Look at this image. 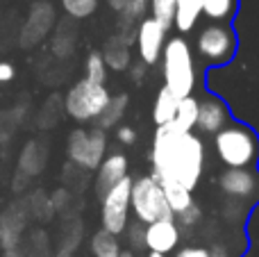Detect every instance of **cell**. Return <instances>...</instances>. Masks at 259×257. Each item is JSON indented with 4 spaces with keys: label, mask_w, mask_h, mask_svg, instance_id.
<instances>
[{
    "label": "cell",
    "mask_w": 259,
    "mask_h": 257,
    "mask_svg": "<svg viewBox=\"0 0 259 257\" xmlns=\"http://www.w3.org/2000/svg\"><path fill=\"white\" fill-rule=\"evenodd\" d=\"M121 257H137L132 250H121Z\"/></svg>",
    "instance_id": "obj_39"
},
{
    "label": "cell",
    "mask_w": 259,
    "mask_h": 257,
    "mask_svg": "<svg viewBox=\"0 0 259 257\" xmlns=\"http://www.w3.org/2000/svg\"><path fill=\"white\" fill-rule=\"evenodd\" d=\"M180 239H182V235H180V226L175 221H155L146 226V248L150 253H173Z\"/></svg>",
    "instance_id": "obj_11"
},
{
    "label": "cell",
    "mask_w": 259,
    "mask_h": 257,
    "mask_svg": "<svg viewBox=\"0 0 259 257\" xmlns=\"http://www.w3.org/2000/svg\"><path fill=\"white\" fill-rule=\"evenodd\" d=\"M53 50L59 55V57H66V55L73 50V34H66V32H64V25L59 27L57 36L53 39Z\"/></svg>",
    "instance_id": "obj_31"
},
{
    "label": "cell",
    "mask_w": 259,
    "mask_h": 257,
    "mask_svg": "<svg viewBox=\"0 0 259 257\" xmlns=\"http://www.w3.org/2000/svg\"><path fill=\"white\" fill-rule=\"evenodd\" d=\"M209 257H234V255H232V250H230L228 246L214 244V246L209 248Z\"/></svg>",
    "instance_id": "obj_37"
},
{
    "label": "cell",
    "mask_w": 259,
    "mask_h": 257,
    "mask_svg": "<svg viewBox=\"0 0 259 257\" xmlns=\"http://www.w3.org/2000/svg\"><path fill=\"white\" fill-rule=\"evenodd\" d=\"M214 150L225 168H250L259 159V139L243 123H228L216 132Z\"/></svg>",
    "instance_id": "obj_3"
},
{
    "label": "cell",
    "mask_w": 259,
    "mask_h": 257,
    "mask_svg": "<svg viewBox=\"0 0 259 257\" xmlns=\"http://www.w3.org/2000/svg\"><path fill=\"white\" fill-rule=\"evenodd\" d=\"M202 16V0H178L175 3V18L173 27L180 34H187L196 27Z\"/></svg>",
    "instance_id": "obj_17"
},
{
    "label": "cell",
    "mask_w": 259,
    "mask_h": 257,
    "mask_svg": "<svg viewBox=\"0 0 259 257\" xmlns=\"http://www.w3.org/2000/svg\"><path fill=\"white\" fill-rule=\"evenodd\" d=\"M84 73H87L84 77L89 82L105 84V80H107V64H105L103 53H100V50L89 53V57H87V62H84Z\"/></svg>",
    "instance_id": "obj_25"
},
{
    "label": "cell",
    "mask_w": 259,
    "mask_h": 257,
    "mask_svg": "<svg viewBox=\"0 0 259 257\" xmlns=\"http://www.w3.org/2000/svg\"><path fill=\"white\" fill-rule=\"evenodd\" d=\"M130 207L134 209V219L143 226L155 221H175L166 194L159 180L152 176H143L132 180V194H130Z\"/></svg>",
    "instance_id": "obj_4"
},
{
    "label": "cell",
    "mask_w": 259,
    "mask_h": 257,
    "mask_svg": "<svg viewBox=\"0 0 259 257\" xmlns=\"http://www.w3.org/2000/svg\"><path fill=\"white\" fill-rule=\"evenodd\" d=\"M23 226H25V214L16 212V207L3 212V217H0V246L5 250L16 248Z\"/></svg>",
    "instance_id": "obj_16"
},
{
    "label": "cell",
    "mask_w": 259,
    "mask_h": 257,
    "mask_svg": "<svg viewBox=\"0 0 259 257\" xmlns=\"http://www.w3.org/2000/svg\"><path fill=\"white\" fill-rule=\"evenodd\" d=\"M148 257H166V255H159V253H148Z\"/></svg>",
    "instance_id": "obj_41"
},
{
    "label": "cell",
    "mask_w": 259,
    "mask_h": 257,
    "mask_svg": "<svg viewBox=\"0 0 259 257\" xmlns=\"http://www.w3.org/2000/svg\"><path fill=\"white\" fill-rule=\"evenodd\" d=\"M55 25V9L48 3H36L30 12L25 27H23V46H34L44 39L50 32V27Z\"/></svg>",
    "instance_id": "obj_13"
},
{
    "label": "cell",
    "mask_w": 259,
    "mask_h": 257,
    "mask_svg": "<svg viewBox=\"0 0 259 257\" xmlns=\"http://www.w3.org/2000/svg\"><path fill=\"white\" fill-rule=\"evenodd\" d=\"M64 12L68 14L71 18H87L98 9V0H62Z\"/></svg>",
    "instance_id": "obj_27"
},
{
    "label": "cell",
    "mask_w": 259,
    "mask_h": 257,
    "mask_svg": "<svg viewBox=\"0 0 259 257\" xmlns=\"http://www.w3.org/2000/svg\"><path fill=\"white\" fill-rule=\"evenodd\" d=\"M230 123V112L228 105L219 98H205L200 100V109H198V123L196 127L207 135H216Z\"/></svg>",
    "instance_id": "obj_15"
},
{
    "label": "cell",
    "mask_w": 259,
    "mask_h": 257,
    "mask_svg": "<svg viewBox=\"0 0 259 257\" xmlns=\"http://www.w3.org/2000/svg\"><path fill=\"white\" fill-rule=\"evenodd\" d=\"M109 100H112V94L107 91V87L96 84V82H89L87 77H82L66 91L64 109L77 123H96V118L105 112Z\"/></svg>",
    "instance_id": "obj_5"
},
{
    "label": "cell",
    "mask_w": 259,
    "mask_h": 257,
    "mask_svg": "<svg viewBox=\"0 0 259 257\" xmlns=\"http://www.w3.org/2000/svg\"><path fill=\"white\" fill-rule=\"evenodd\" d=\"M89 246H91L94 257H121V244H118V239L112 232L103 230V228L91 235Z\"/></svg>",
    "instance_id": "obj_21"
},
{
    "label": "cell",
    "mask_w": 259,
    "mask_h": 257,
    "mask_svg": "<svg viewBox=\"0 0 259 257\" xmlns=\"http://www.w3.org/2000/svg\"><path fill=\"white\" fill-rule=\"evenodd\" d=\"M161 73H164V87H168L178 98H187L196 89V62L191 46L184 36L166 39V46L161 50Z\"/></svg>",
    "instance_id": "obj_2"
},
{
    "label": "cell",
    "mask_w": 259,
    "mask_h": 257,
    "mask_svg": "<svg viewBox=\"0 0 259 257\" xmlns=\"http://www.w3.org/2000/svg\"><path fill=\"white\" fill-rule=\"evenodd\" d=\"M66 155L71 164L84 171H98L103 159L107 157V132L100 127H75L68 135Z\"/></svg>",
    "instance_id": "obj_6"
},
{
    "label": "cell",
    "mask_w": 259,
    "mask_h": 257,
    "mask_svg": "<svg viewBox=\"0 0 259 257\" xmlns=\"http://www.w3.org/2000/svg\"><path fill=\"white\" fill-rule=\"evenodd\" d=\"M116 139L121 141L123 146H132L134 141H137V132H134V127H130V125H118L116 127Z\"/></svg>",
    "instance_id": "obj_33"
},
{
    "label": "cell",
    "mask_w": 259,
    "mask_h": 257,
    "mask_svg": "<svg viewBox=\"0 0 259 257\" xmlns=\"http://www.w3.org/2000/svg\"><path fill=\"white\" fill-rule=\"evenodd\" d=\"M180 100H182V98H178V96H175L168 87H161V89L157 91L155 105H152V121H155L157 127L175 121V114H178Z\"/></svg>",
    "instance_id": "obj_18"
},
{
    "label": "cell",
    "mask_w": 259,
    "mask_h": 257,
    "mask_svg": "<svg viewBox=\"0 0 259 257\" xmlns=\"http://www.w3.org/2000/svg\"><path fill=\"white\" fill-rule=\"evenodd\" d=\"M137 41V30L134 32H116L112 39L105 44L103 59L107 68L112 71H127L132 64V55H130V46Z\"/></svg>",
    "instance_id": "obj_12"
},
{
    "label": "cell",
    "mask_w": 259,
    "mask_h": 257,
    "mask_svg": "<svg viewBox=\"0 0 259 257\" xmlns=\"http://www.w3.org/2000/svg\"><path fill=\"white\" fill-rule=\"evenodd\" d=\"M150 9V0H132L123 12H118V32H134L137 25L146 18Z\"/></svg>",
    "instance_id": "obj_20"
},
{
    "label": "cell",
    "mask_w": 259,
    "mask_h": 257,
    "mask_svg": "<svg viewBox=\"0 0 259 257\" xmlns=\"http://www.w3.org/2000/svg\"><path fill=\"white\" fill-rule=\"evenodd\" d=\"M152 178L173 180L187 191L198 187L205 171V144L196 132H187L178 123H166L155 130L150 148Z\"/></svg>",
    "instance_id": "obj_1"
},
{
    "label": "cell",
    "mask_w": 259,
    "mask_h": 257,
    "mask_svg": "<svg viewBox=\"0 0 259 257\" xmlns=\"http://www.w3.org/2000/svg\"><path fill=\"white\" fill-rule=\"evenodd\" d=\"M127 103H130L127 94L112 96V100H109V105L105 107V112L96 118V127H100V130H105V132H107L109 127H116L118 123H121V118L125 116Z\"/></svg>",
    "instance_id": "obj_19"
},
{
    "label": "cell",
    "mask_w": 259,
    "mask_h": 257,
    "mask_svg": "<svg viewBox=\"0 0 259 257\" xmlns=\"http://www.w3.org/2000/svg\"><path fill=\"white\" fill-rule=\"evenodd\" d=\"M175 257H209V248H202V246H184L180 248Z\"/></svg>",
    "instance_id": "obj_34"
},
{
    "label": "cell",
    "mask_w": 259,
    "mask_h": 257,
    "mask_svg": "<svg viewBox=\"0 0 259 257\" xmlns=\"http://www.w3.org/2000/svg\"><path fill=\"white\" fill-rule=\"evenodd\" d=\"M175 219H178V223H180L182 228H196L198 223L202 221V212H200V207L193 203L191 207H187L184 212L175 214Z\"/></svg>",
    "instance_id": "obj_30"
},
{
    "label": "cell",
    "mask_w": 259,
    "mask_h": 257,
    "mask_svg": "<svg viewBox=\"0 0 259 257\" xmlns=\"http://www.w3.org/2000/svg\"><path fill=\"white\" fill-rule=\"evenodd\" d=\"M14 77H16V68L9 62H0V84H7Z\"/></svg>",
    "instance_id": "obj_36"
},
{
    "label": "cell",
    "mask_w": 259,
    "mask_h": 257,
    "mask_svg": "<svg viewBox=\"0 0 259 257\" xmlns=\"http://www.w3.org/2000/svg\"><path fill=\"white\" fill-rule=\"evenodd\" d=\"M130 3H132V0H107V5L114 9V12H123Z\"/></svg>",
    "instance_id": "obj_38"
},
{
    "label": "cell",
    "mask_w": 259,
    "mask_h": 257,
    "mask_svg": "<svg viewBox=\"0 0 259 257\" xmlns=\"http://www.w3.org/2000/svg\"><path fill=\"white\" fill-rule=\"evenodd\" d=\"M125 232H127V244L132 246L134 250L146 248V226H143V223H139V221L127 223Z\"/></svg>",
    "instance_id": "obj_29"
},
{
    "label": "cell",
    "mask_w": 259,
    "mask_h": 257,
    "mask_svg": "<svg viewBox=\"0 0 259 257\" xmlns=\"http://www.w3.org/2000/svg\"><path fill=\"white\" fill-rule=\"evenodd\" d=\"M248 207H250V205L239 203V200H232V198H225L223 200V207H221V214H223L225 223H232V226H237V223L246 221Z\"/></svg>",
    "instance_id": "obj_28"
},
{
    "label": "cell",
    "mask_w": 259,
    "mask_h": 257,
    "mask_svg": "<svg viewBox=\"0 0 259 257\" xmlns=\"http://www.w3.org/2000/svg\"><path fill=\"white\" fill-rule=\"evenodd\" d=\"M175 3L178 0H150V16L155 21H159L166 30L173 27V18H175Z\"/></svg>",
    "instance_id": "obj_26"
},
{
    "label": "cell",
    "mask_w": 259,
    "mask_h": 257,
    "mask_svg": "<svg viewBox=\"0 0 259 257\" xmlns=\"http://www.w3.org/2000/svg\"><path fill=\"white\" fill-rule=\"evenodd\" d=\"M57 257H73V255H71V253H66V250H62V253H59Z\"/></svg>",
    "instance_id": "obj_40"
},
{
    "label": "cell",
    "mask_w": 259,
    "mask_h": 257,
    "mask_svg": "<svg viewBox=\"0 0 259 257\" xmlns=\"http://www.w3.org/2000/svg\"><path fill=\"white\" fill-rule=\"evenodd\" d=\"M159 185H161V189H164L166 200H168L173 214L184 212L187 207H191L193 205L191 191H187L182 185H178V182H173V180H159Z\"/></svg>",
    "instance_id": "obj_22"
},
{
    "label": "cell",
    "mask_w": 259,
    "mask_h": 257,
    "mask_svg": "<svg viewBox=\"0 0 259 257\" xmlns=\"http://www.w3.org/2000/svg\"><path fill=\"white\" fill-rule=\"evenodd\" d=\"M237 12V0H202V16L211 23H228Z\"/></svg>",
    "instance_id": "obj_23"
},
{
    "label": "cell",
    "mask_w": 259,
    "mask_h": 257,
    "mask_svg": "<svg viewBox=\"0 0 259 257\" xmlns=\"http://www.w3.org/2000/svg\"><path fill=\"white\" fill-rule=\"evenodd\" d=\"M130 77H132V82H143V77H146V73H148V66L146 64L141 62V59H139V62H134V64H130Z\"/></svg>",
    "instance_id": "obj_35"
},
{
    "label": "cell",
    "mask_w": 259,
    "mask_h": 257,
    "mask_svg": "<svg viewBox=\"0 0 259 257\" xmlns=\"http://www.w3.org/2000/svg\"><path fill=\"white\" fill-rule=\"evenodd\" d=\"M219 187L225 198L252 205L259 198V173L255 168H225L219 178Z\"/></svg>",
    "instance_id": "obj_9"
},
{
    "label": "cell",
    "mask_w": 259,
    "mask_h": 257,
    "mask_svg": "<svg viewBox=\"0 0 259 257\" xmlns=\"http://www.w3.org/2000/svg\"><path fill=\"white\" fill-rule=\"evenodd\" d=\"M130 194H132V178H123L105 196H100V223L103 230L114 237L123 235L130 223Z\"/></svg>",
    "instance_id": "obj_8"
},
{
    "label": "cell",
    "mask_w": 259,
    "mask_h": 257,
    "mask_svg": "<svg viewBox=\"0 0 259 257\" xmlns=\"http://www.w3.org/2000/svg\"><path fill=\"white\" fill-rule=\"evenodd\" d=\"M198 109H200V100H196L193 96H187V98L180 100L178 105V114H175V123H178L182 130L193 132L198 123Z\"/></svg>",
    "instance_id": "obj_24"
},
{
    "label": "cell",
    "mask_w": 259,
    "mask_h": 257,
    "mask_svg": "<svg viewBox=\"0 0 259 257\" xmlns=\"http://www.w3.org/2000/svg\"><path fill=\"white\" fill-rule=\"evenodd\" d=\"M166 27L152 16H146L137 25V50L139 59L146 66H152L161 59V50L166 46Z\"/></svg>",
    "instance_id": "obj_10"
},
{
    "label": "cell",
    "mask_w": 259,
    "mask_h": 257,
    "mask_svg": "<svg viewBox=\"0 0 259 257\" xmlns=\"http://www.w3.org/2000/svg\"><path fill=\"white\" fill-rule=\"evenodd\" d=\"M127 178V157L123 153H109L98 166V176H96V194L105 196L114 185Z\"/></svg>",
    "instance_id": "obj_14"
},
{
    "label": "cell",
    "mask_w": 259,
    "mask_h": 257,
    "mask_svg": "<svg viewBox=\"0 0 259 257\" xmlns=\"http://www.w3.org/2000/svg\"><path fill=\"white\" fill-rule=\"evenodd\" d=\"M68 200H71V194H68L66 189H57L53 196H50V205H53L55 212H62V209L68 205Z\"/></svg>",
    "instance_id": "obj_32"
},
{
    "label": "cell",
    "mask_w": 259,
    "mask_h": 257,
    "mask_svg": "<svg viewBox=\"0 0 259 257\" xmlns=\"http://www.w3.org/2000/svg\"><path fill=\"white\" fill-rule=\"evenodd\" d=\"M196 50L207 64H228L237 53V36L228 23H209L198 32Z\"/></svg>",
    "instance_id": "obj_7"
}]
</instances>
